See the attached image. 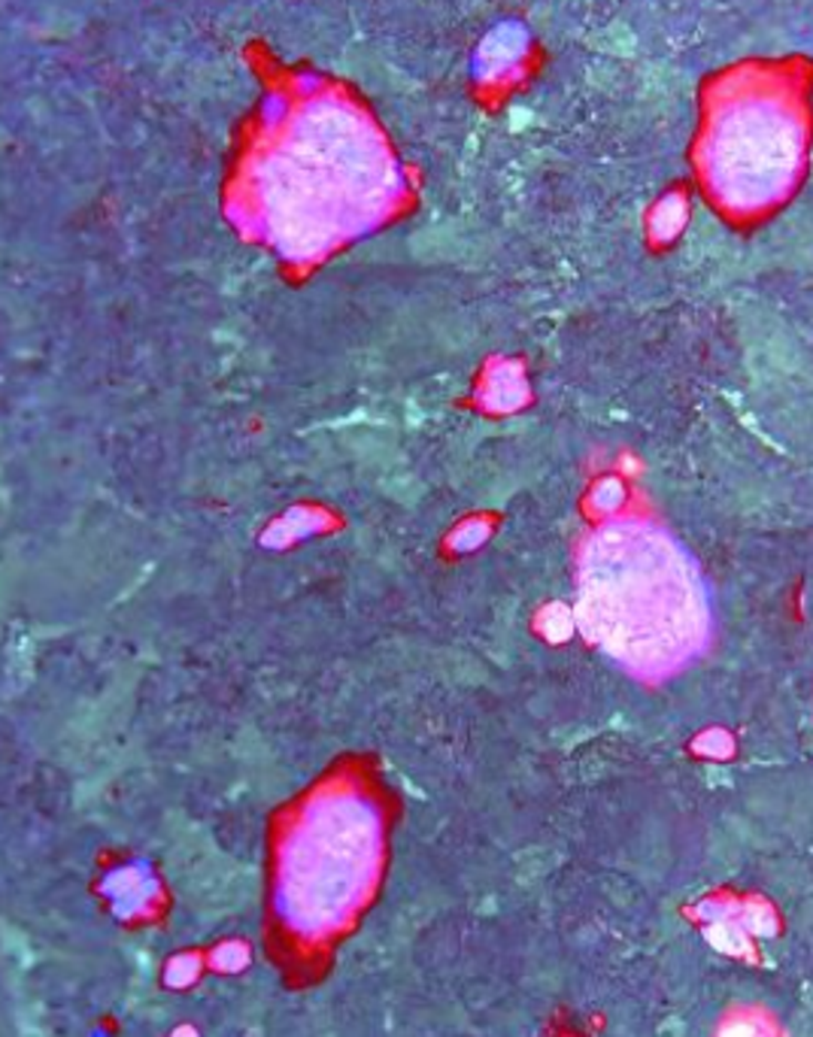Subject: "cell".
Returning a JSON list of instances; mask_svg holds the SVG:
<instances>
[{"label": "cell", "instance_id": "obj_1", "mask_svg": "<svg viewBox=\"0 0 813 1037\" xmlns=\"http://www.w3.org/2000/svg\"><path fill=\"white\" fill-rule=\"evenodd\" d=\"M407 176L365 106L309 85L267 122L241 180L243 218L286 258H319L402 206Z\"/></svg>", "mask_w": 813, "mask_h": 1037}, {"label": "cell", "instance_id": "obj_2", "mask_svg": "<svg viewBox=\"0 0 813 1037\" xmlns=\"http://www.w3.org/2000/svg\"><path fill=\"white\" fill-rule=\"evenodd\" d=\"M573 616L589 643L643 683L689 668L713 631L699 561L638 516L608 519L583 540Z\"/></svg>", "mask_w": 813, "mask_h": 1037}, {"label": "cell", "instance_id": "obj_3", "mask_svg": "<svg viewBox=\"0 0 813 1037\" xmlns=\"http://www.w3.org/2000/svg\"><path fill=\"white\" fill-rule=\"evenodd\" d=\"M811 143V58H746L701 82L689 159L708 204L729 222L753 225L790 204Z\"/></svg>", "mask_w": 813, "mask_h": 1037}, {"label": "cell", "instance_id": "obj_4", "mask_svg": "<svg viewBox=\"0 0 813 1037\" xmlns=\"http://www.w3.org/2000/svg\"><path fill=\"white\" fill-rule=\"evenodd\" d=\"M377 855V816L356 795H332L309 810L283 858V911L304 932L344 916Z\"/></svg>", "mask_w": 813, "mask_h": 1037}, {"label": "cell", "instance_id": "obj_5", "mask_svg": "<svg viewBox=\"0 0 813 1037\" xmlns=\"http://www.w3.org/2000/svg\"><path fill=\"white\" fill-rule=\"evenodd\" d=\"M115 883V911H138L140 898H143V892H146V883H143V874H140L138 867H125V871H119L113 877Z\"/></svg>", "mask_w": 813, "mask_h": 1037}]
</instances>
